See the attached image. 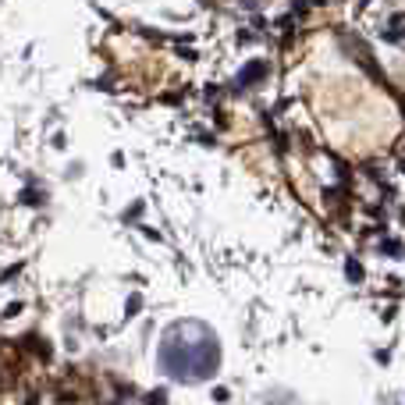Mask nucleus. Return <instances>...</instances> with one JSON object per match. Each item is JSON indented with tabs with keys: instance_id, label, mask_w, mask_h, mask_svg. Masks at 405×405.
<instances>
[{
	"instance_id": "nucleus-1",
	"label": "nucleus",
	"mask_w": 405,
	"mask_h": 405,
	"mask_svg": "<svg viewBox=\"0 0 405 405\" xmlns=\"http://www.w3.org/2000/svg\"><path fill=\"white\" fill-rule=\"evenodd\" d=\"M157 366L178 384H203L221 370V341L203 320H174L160 334Z\"/></svg>"
},
{
	"instance_id": "nucleus-2",
	"label": "nucleus",
	"mask_w": 405,
	"mask_h": 405,
	"mask_svg": "<svg viewBox=\"0 0 405 405\" xmlns=\"http://www.w3.org/2000/svg\"><path fill=\"white\" fill-rule=\"evenodd\" d=\"M263 72H267V61H249L242 72H239V82H249V85H252V82L263 79Z\"/></svg>"
},
{
	"instance_id": "nucleus-3",
	"label": "nucleus",
	"mask_w": 405,
	"mask_h": 405,
	"mask_svg": "<svg viewBox=\"0 0 405 405\" xmlns=\"http://www.w3.org/2000/svg\"><path fill=\"white\" fill-rule=\"evenodd\" d=\"M345 270H348V281H363V267H359L355 259H348V263H345Z\"/></svg>"
},
{
	"instance_id": "nucleus-4",
	"label": "nucleus",
	"mask_w": 405,
	"mask_h": 405,
	"mask_svg": "<svg viewBox=\"0 0 405 405\" xmlns=\"http://www.w3.org/2000/svg\"><path fill=\"white\" fill-rule=\"evenodd\" d=\"M132 313H139V295H132V299H128V317H132Z\"/></svg>"
}]
</instances>
